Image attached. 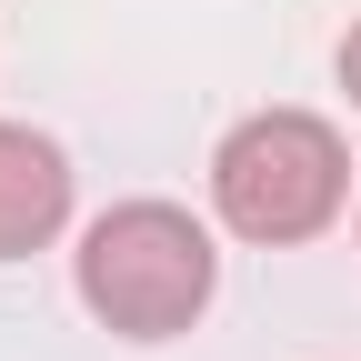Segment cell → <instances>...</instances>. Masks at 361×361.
I'll use <instances>...</instances> for the list:
<instances>
[{"label": "cell", "mask_w": 361, "mask_h": 361, "mask_svg": "<svg viewBox=\"0 0 361 361\" xmlns=\"http://www.w3.org/2000/svg\"><path fill=\"white\" fill-rule=\"evenodd\" d=\"M71 231V151L30 121H0V261H30Z\"/></svg>", "instance_id": "3957f363"}, {"label": "cell", "mask_w": 361, "mask_h": 361, "mask_svg": "<svg viewBox=\"0 0 361 361\" xmlns=\"http://www.w3.org/2000/svg\"><path fill=\"white\" fill-rule=\"evenodd\" d=\"M341 201H351V151L322 111H251L211 151V211L251 251L322 241L341 221Z\"/></svg>", "instance_id": "7a4b0ae2"}, {"label": "cell", "mask_w": 361, "mask_h": 361, "mask_svg": "<svg viewBox=\"0 0 361 361\" xmlns=\"http://www.w3.org/2000/svg\"><path fill=\"white\" fill-rule=\"evenodd\" d=\"M80 311L121 341H180L221 291V251L211 221H191L180 201H111L71 251Z\"/></svg>", "instance_id": "6da1fadb"}, {"label": "cell", "mask_w": 361, "mask_h": 361, "mask_svg": "<svg viewBox=\"0 0 361 361\" xmlns=\"http://www.w3.org/2000/svg\"><path fill=\"white\" fill-rule=\"evenodd\" d=\"M341 90H351V111H361V20L341 30Z\"/></svg>", "instance_id": "277c9868"}]
</instances>
